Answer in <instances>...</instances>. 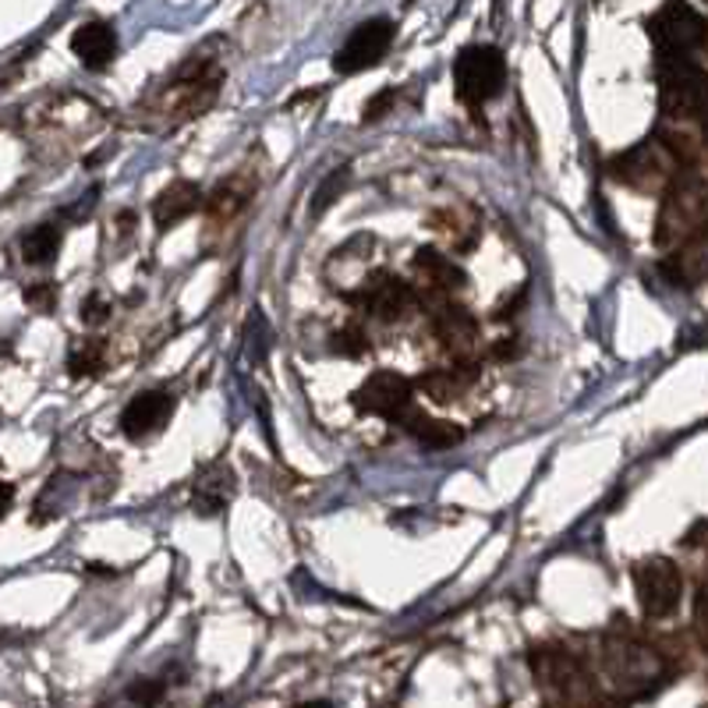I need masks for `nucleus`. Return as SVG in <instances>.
I'll return each mask as SVG.
<instances>
[{
  "mask_svg": "<svg viewBox=\"0 0 708 708\" xmlns=\"http://www.w3.org/2000/svg\"><path fill=\"white\" fill-rule=\"evenodd\" d=\"M507 85V60L489 43L464 47L454 60V93L468 111H481Z\"/></svg>",
  "mask_w": 708,
  "mask_h": 708,
  "instance_id": "1",
  "label": "nucleus"
},
{
  "mask_svg": "<svg viewBox=\"0 0 708 708\" xmlns=\"http://www.w3.org/2000/svg\"><path fill=\"white\" fill-rule=\"evenodd\" d=\"M649 33L659 57H690V50L708 43V22L684 0H666L649 22Z\"/></svg>",
  "mask_w": 708,
  "mask_h": 708,
  "instance_id": "2",
  "label": "nucleus"
},
{
  "mask_svg": "<svg viewBox=\"0 0 708 708\" xmlns=\"http://www.w3.org/2000/svg\"><path fill=\"white\" fill-rule=\"evenodd\" d=\"M635 592L649 620H666L676 613L684 595V578L666 556H649L635 567Z\"/></svg>",
  "mask_w": 708,
  "mask_h": 708,
  "instance_id": "3",
  "label": "nucleus"
},
{
  "mask_svg": "<svg viewBox=\"0 0 708 708\" xmlns=\"http://www.w3.org/2000/svg\"><path fill=\"white\" fill-rule=\"evenodd\" d=\"M397 28L390 19H369L351 28V36L344 39V47L334 54V71L337 74H358L375 68L394 47Z\"/></svg>",
  "mask_w": 708,
  "mask_h": 708,
  "instance_id": "4",
  "label": "nucleus"
},
{
  "mask_svg": "<svg viewBox=\"0 0 708 708\" xmlns=\"http://www.w3.org/2000/svg\"><path fill=\"white\" fill-rule=\"evenodd\" d=\"M355 404L358 411H369V415H380V418H390V421H401L415 411L411 404V383L404 380L397 372H375L369 375L365 383L355 390Z\"/></svg>",
  "mask_w": 708,
  "mask_h": 708,
  "instance_id": "5",
  "label": "nucleus"
},
{
  "mask_svg": "<svg viewBox=\"0 0 708 708\" xmlns=\"http://www.w3.org/2000/svg\"><path fill=\"white\" fill-rule=\"evenodd\" d=\"M606 670L620 687H652L659 673V659L635 641H610L606 645Z\"/></svg>",
  "mask_w": 708,
  "mask_h": 708,
  "instance_id": "6",
  "label": "nucleus"
},
{
  "mask_svg": "<svg viewBox=\"0 0 708 708\" xmlns=\"http://www.w3.org/2000/svg\"><path fill=\"white\" fill-rule=\"evenodd\" d=\"M174 415V397L163 390H142L128 401L125 415H120V432L128 440H142V436L156 432L167 426V418Z\"/></svg>",
  "mask_w": 708,
  "mask_h": 708,
  "instance_id": "7",
  "label": "nucleus"
},
{
  "mask_svg": "<svg viewBox=\"0 0 708 708\" xmlns=\"http://www.w3.org/2000/svg\"><path fill=\"white\" fill-rule=\"evenodd\" d=\"M71 54L82 60V68L103 71L114 65L117 57V33L107 22H85L74 28L71 36Z\"/></svg>",
  "mask_w": 708,
  "mask_h": 708,
  "instance_id": "8",
  "label": "nucleus"
},
{
  "mask_svg": "<svg viewBox=\"0 0 708 708\" xmlns=\"http://www.w3.org/2000/svg\"><path fill=\"white\" fill-rule=\"evenodd\" d=\"M351 301H358V305H365L369 312L375 315H383V320H394V315H401L404 309L411 305V291H408V283H401L394 277H386V274H375L365 288H361V294H348Z\"/></svg>",
  "mask_w": 708,
  "mask_h": 708,
  "instance_id": "9",
  "label": "nucleus"
},
{
  "mask_svg": "<svg viewBox=\"0 0 708 708\" xmlns=\"http://www.w3.org/2000/svg\"><path fill=\"white\" fill-rule=\"evenodd\" d=\"M199 206H202L199 185H191V181H171V185L156 195V202H153V220H156L160 231H171V228H177V223L185 220V217H191Z\"/></svg>",
  "mask_w": 708,
  "mask_h": 708,
  "instance_id": "10",
  "label": "nucleus"
},
{
  "mask_svg": "<svg viewBox=\"0 0 708 708\" xmlns=\"http://www.w3.org/2000/svg\"><path fill=\"white\" fill-rule=\"evenodd\" d=\"M231 489H234V475L228 464H209L199 475V481H195V510L202 518H217L231 503Z\"/></svg>",
  "mask_w": 708,
  "mask_h": 708,
  "instance_id": "11",
  "label": "nucleus"
},
{
  "mask_svg": "<svg viewBox=\"0 0 708 708\" xmlns=\"http://www.w3.org/2000/svg\"><path fill=\"white\" fill-rule=\"evenodd\" d=\"M404 429H408L426 450H450V446H457L464 440L461 426H454V421H440V418H432V415L418 411V408L404 418Z\"/></svg>",
  "mask_w": 708,
  "mask_h": 708,
  "instance_id": "12",
  "label": "nucleus"
},
{
  "mask_svg": "<svg viewBox=\"0 0 708 708\" xmlns=\"http://www.w3.org/2000/svg\"><path fill=\"white\" fill-rule=\"evenodd\" d=\"M60 241H65V234H60L57 223H39V228H33L22 237V259L28 266H47L57 259Z\"/></svg>",
  "mask_w": 708,
  "mask_h": 708,
  "instance_id": "13",
  "label": "nucleus"
},
{
  "mask_svg": "<svg viewBox=\"0 0 708 708\" xmlns=\"http://www.w3.org/2000/svg\"><path fill=\"white\" fill-rule=\"evenodd\" d=\"M415 266H418V274L426 277V280H432V283H443V288H461L464 283V269L461 266H454V263H446L440 252H432V248H421L418 255H415Z\"/></svg>",
  "mask_w": 708,
  "mask_h": 708,
  "instance_id": "14",
  "label": "nucleus"
},
{
  "mask_svg": "<svg viewBox=\"0 0 708 708\" xmlns=\"http://www.w3.org/2000/svg\"><path fill=\"white\" fill-rule=\"evenodd\" d=\"M436 329H440V337H443V344L450 351L454 348H464V344H472L475 340V320L468 312H446L440 323H436Z\"/></svg>",
  "mask_w": 708,
  "mask_h": 708,
  "instance_id": "15",
  "label": "nucleus"
},
{
  "mask_svg": "<svg viewBox=\"0 0 708 708\" xmlns=\"http://www.w3.org/2000/svg\"><path fill=\"white\" fill-rule=\"evenodd\" d=\"M100 365H103V344H79V348H74L71 358H68V372L74 375V380L93 375Z\"/></svg>",
  "mask_w": 708,
  "mask_h": 708,
  "instance_id": "16",
  "label": "nucleus"
},
{
  "mask_svg": "<svg viewBox=\"0 0 708 708\" xmlns=\"http://www.w3.org/2000/svg\"><path fill=\"white\" fill-rule=\"evenodd\" d=\"M421 390L436 401H450L461 394V380H454V372H429L426 380H421Z\"/></svg>",
  "mask_w": 708,
  "mask_h": 708,
  "instance_id": "17",
  "label": "nucleus"
},
{
  "mask_svg": "<svg viewBox=\"0 0 708 708\" xmlns=\"http://www.w3.org/2000/svg\"><path fill=\"white\" fill-rule=\"evenodd\" d=\"M365 348H369V340L361 337V329H355V326L340 329V334L334 337V351L344 355V358H361V355H365Z\"/></svg>",
  "mask_w": 708,
  "mask_h": 708,
  "instance_id": "18",
  "label": "nucleus"
},
{
  "mask_svg": "<svg viewBox=\"0 0 708 708\" xmlns=\"http://www.w3.org/2000/svg\"><path fill=\"white\" fill-rule=\"evenodd\" d=\"M163 690H167V687H163V681H135L128 687V698L135 705H142V708H153V705H160Z\"/></svg>",
  "mask_w": 708,
  "mask_h": 708,
  "instance_id": "19",
  "label": "nucleus"
},
{
  "mask_svg": "<svg viewBox=\"0 0 708 708\" xmlns=\"http://www.w3.org/2000/svg\"><path fill=\"white\" fill-rule=\"evenodd\" d=\"M394 100H397V89H380L369 103H365V125H372V120H380L390 107H394Z\"/></svg>",
  "mask_w": 708,
  "mask_h": 708,
  "instance_id": "20",
  "label": "nucleus"
},
{
  "mask_svg": "<svg viewBox=\"0 0 708 708\" xmlns=\"http://www.w3.org/2000/svg\"><path fill=\"white\" fill-rule=\"evenodd\" d=\"M54 298H57V291L50 288V283H39V288H33V291H25V301L33 309H50L54 305Z\"/></svg>",
  "mask_w": 708,
  "mask_h": 708,
  "instance_id": "21",
  "label": "nucleus"
},
{
  "mask_svg": "<svg viewBox=\"0 0 708 708\" xmlns=\"http://www.w3.org/2000/svg\"><path fill=\"white\" fill-rule=\"evenodd\" d=\"M103 315H107V305H103V298H100V294H93V298H89L85 305H82V320H89V323H100Z\"/></svg>",
  "mask_w": 708,
  "mask_h": 708,
  "instance_id": "22",
  "label": "nucleus"
},
{
  "mask_svg": "<svg viewBox=\"0 0 708 708\" xmlns=\"http://www.w3.org/2000/svg\"><path fill=\"white\" fill-rule=\"evenodd\" d=\"M294 708H334L329 701H305V705H294Z\"/></svg>",
  "mask_w": 708,
  "mask_h": 708,
  "instance_id": "23",
  "label": "nucleus"
}]
</instances>
